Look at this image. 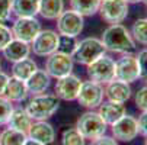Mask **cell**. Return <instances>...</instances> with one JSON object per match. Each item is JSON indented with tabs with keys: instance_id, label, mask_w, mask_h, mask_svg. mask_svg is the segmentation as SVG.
Instances as JSON below:
<instances>
[{
	"instance_id": "cell-32",
	"label": "cell",
	"mask_w": 147,
	"mask_h": 145,
	"mask_svg": "<svg viewBox=\"0 0 147 145\" xmlns=\"http://www.w3.org/2000/svg\"><path fill=\"white\" fill-rule=\"evenodd\" d=\"M134 103L137 109H140L141 112H147V86H143L141 89H138L134 97Z\"/></svg>"
},
{
	"instance_id": "cell-36",
	"label": "cell",
	"mask_w": 147,
	"mask_h": 145,
	"mask_svg": "<svg viewBox=\"0 0 147 145\" xmlns=\"http://www.w3.org/2000/svg\"><path fill=\"white\" fill-rule=\"evenodd\" d=\"M90 145H118V142H117V139H115L114 136H107V135H103V136H100V138L92 141Z\"/></svg>"
},
{
	"instance_id": "cell-13",
	"label": "cell",
	"mask_w": 147,
	"mask_h": 145,
	"mask_svg": "<svg viewBox=\"0 0 147 145\" xmlns=\"http://www.w3.org/2000/svg\"><path fill=\"white\" fill-rule=\"evenodd\" d=\"M83 80L73 73L69 76H64L61 78H57L55 86H54V94L64 102H73L77 99L80 86H82Z\"/></svg>"
},
{
	"instance_id": "cell-6",
	"label": "cell",
	"mask_w": 147,
	"mask_h": 145,
	"mask_svg": "<svg viewBox=\"0 0 147 145\" xmlns=\"http://www.w3.org/2000/svg\"><path fill=\"white\" fill-rule=\"evenodd\" d=\"M103 86L98 84L95 81H83L82 86H80V90H79V94H77V102L79 105L86 108L89 110H95L100 106V103L103 102Z\"/></svg>"
},
{
	"instance_id": "cell-37",
	"label": "cell",
	"mask_w": 147,
	"mask_h": 145,
	"mask_svg": "<svg viewBox=\"0 0 147 145\" xmlns=\"http://www.w3.org/2000/svg\"><path fill=\"white\" fill-rule=\"evenodd\" d=\"M7 80H9V76L3 71H0V96L5 94V90H6V86H7Z\"/></svg>"
},
{
	"instance_id": "cell-19",
	"label": "cell",
	"mask_w": 147,
	"mask_h": 145,
	"mask_svg": "<svg viewBox=\"0 0 147 145\" xmlns=\"http://www.w3.org/2000/svg\"><path fill=\"white\" fill-rule=\"evenodd\" d=\"M2 52H3V57L9 61V63L13 64V63H16V61H20V59L29 57L31 44H26V42H24V41H19V39L13 38Z\"/></svg>"
},
{
	"instance_id": "cell-18",
	"label": "cell",
	"mask_w": 147,
	"mask_h": 145,
	"mask_svg": "<svg viewBox=\"0 0 147 145\" xmlns=\"http://www.w3.org/2000/svg\"><path fill=\"white\" fill-rule=\"evenodd\" d=\"M26 89H28V93L31 96H35V94H41V93H45L50 86H51V77L48 76V73L45 70H36L26 81Z\"/></svg>"
},
{
	"instance_id": "cell-35",
	"label": "cell",
	"mask_w": 147,
	"mask_h": 145,
	"mask_svg": "<svg viewBox=\"0 0 147 145\" xmlns=\"http://www.w3.org/2000/svg\"><path fill=\"white\" fill-rule=\"evenodd\" d=\"M137 125H138V134L147 138V112H141V115L137 119Z\"/></svg>"
},
{
	"instance_id": "cell-20",
	"label": "cell",
	"mask_w": 147,
	"mask_h": 145,
	"mask_svg": "<svg viewBox=\"0 0 147 145\" xmlns=\"http://www.w3.org/2000/svg\"><path fill=\"white\" fill-rule=\"evenodd\" d=\"M3 96L6 99H9L12 103H20L28 99L29 93H28V89H26V84L24 80H19V78H15L10 76L7 80V86H6Z\"/></svg>"
},
{
	"instance_id": "cell-2",
	"label": "cell",
	"mask_w": 147,
	"mask_h": 145,
	"mask_svg": "<svg viewBox=\"0 0 147 145\" xmlns=\"http://www.w3.org/2000/svg\"><path fill=\"white\" fill-rule=\"evenodd\" d=\"M60 108V99L53 93H41L32 96V99L25 106L29 118L35 120H47L50 119Z\"/></svg>"
},
{
	"instance_id": "cell-33",
	"label": "cell",
	"mask_w": 147,
	"mask_h": 145,
	"mask_svg": "<svg viewBox=\"0 0 147 145\" xmlns=\"http://www.w3.org/2000/svg\"><path fill=\"white\" fill-rule=\"evenodd\" d=\"M13 39V35H12V29L6 25V23H0V52H2L6 45Z\"/></svg>"
},
{
	"instance_id": "cell-17",
	"label": "cell",
	"mask_w": 147,
	"mask_h": 145,
	"mask_svg": "<svg viewBox=\"0 0 147 145\" xmlns=\"http://www.w3.org/2000/svg\"><path fill=\"white\" fill-rule=\"evenodd\" d=\"M98 113L100 115V118L103 119V122L107 125H112L117 120H119L127 110H125V106L124 103H117V102H111V100H107V102H102L100 106L98 108Z\"/></svg>"
},
{
	"instance_id": "cell-26",
	"label": "cell",
	"mask_w": 147,
	"mask_h": 145,
	"mask_svg": "<svg viewBox=\"0 0 147 145\" xmlns=\"http://www.w3.org/2000/svg\"><path fill=\"white\" fill-rule=\"evenodd\" d=\"M28 135L24 132L15 131L12 128H6L0 132V145H24Z\"/></svg>"
},
{
	"instance_id": "cell-23",
	"label": "cell",
	"mask_w": 147,
	"mask_h": 145,
	"mask_svg": "<svg viewBox=\"0 0 147 145\" xmlns=\"http://www.w3.org/2000/svg\"><path fill=\"white\" fill-rule=\"evenodd\" d=\"M64 10V0H39L38 15L47 20H55Z\"/></svg>"
},
{
	"instance_id": "cell-9",
	"label": "cell",
	"mask_w": 147,
	"mask_h": 145,
	"mask_svg": "<svg viewBox=\"0 0 147 145\" xmlns=\"http://www.w3.org/2000/svg\"><path fill=\"white\" fill-rule=\"evenodd\" d=\"M58 33L53 29H41V32L31 42V52L36 57L47 58L58 48Z\"/></svg>"
},
{
	"instance_id": "cell-12",
	"label": "cell",
	"mask_w": 147,
	"mask_h": 145,
	"mask_svg": "<svg viewBox=\"0 0 147 145\" xmlns=\"http://www.w3.org/2000/svg\"><path fill=\"white\" fill-rule=\"evenodd\" d=\"M115 80L128 84L138 80V63L136 55L122 54V57L115 61Z\"/></svg>"
},
{
	"instance_id": "cell-41",
	"label": "cell",
	"mask_w": 147,
	"mask_h": 145,
	"mask_svg": "<svg viewBox=\"0 0 147 145\" xmlns=\"http://www.w3.org/2000/svg\"><path fill=\"white\" fill-rule=\"evenodd\" d=\"M0 71H2V61H0Z\"/></svg>"
},
{
	"instance_id": "cell-40",
	"label": "cell",
	"mask_w": 147,
	"mask_h": 145,
	"mask_svg": "<svg viewBox=\"0 0 147 145\" xmlns=\"http://www.w3.org/2000/svg\"><path fill=\"white\" fill-rule=\"evenodd\" d=\"M141 2H143V3H144V5L147 6V0H141Z\"/></svg>"
},
{
	"instance_id": "cell-43",
	"label": "cell",
	"mask_w": 147,
	"mask_h": 145,
	"mask_svg": "<svg viewBox=\"0 0 147 145\" xmlns=\"http://www.w3.org/2000/svg\"><path fill=\"white\" fill-rule=\"evenodd\" d=\"M100 2H105V0H100Z\"/></svg>"
},
{
	"instance_id": "cell-38",
	"label": "cell",
	"mask_w": 147,
	"mask_h": 145,
	"mask_svg": "<svg viewBox=\"0 0 147 145\" xmlns=\"http://www.w3.org/2000/svg\"><path fill=\"white\" fill-rule=\"evenodd\" d=\"M24 145H44V144H41V142H38V141H35L32 138H26V141L24 142Z\"/></svg>"
},
{
	"instance_id": "cell-29",
	"label": "cell",
	"mask_w": 147,
	"mask_h": 145,
	"mask_svg": "<svg viewBox=\"0 0 147 145\" xmlns=\"http://www.w3.org/2000/svg\"><path fill=\"white\" fill-rule=\"evenodd\" d=\"M77 36H66V35H60L58 36V48L57 51L63 52V54H67V55H73L76 48H77Z\"/></svg>"
},
{
	"instance_id": "cell-22",
	"label": "cell",
	"mask_w": 147,
	"mask_h": 145,
	"mask_svg": "<svg viewBox=\"0 0 147 145\" xmlns=\"http://www.w3.org/2000/svg\"><path fill=\"white\" fill-rule=\"evenodd\" d=\"M39 0H12V15L16 17H36Z\"/></svg>"
},
{
	"instance_id": "cell-3",
	"label": "cell",
	"mask_w": 147,
	"mask_h": 145,
	"mask_svg": "<svg viewBox=\"0 0 147 145\" xmlns=\"http://www.w3.org/2000/svg\"><path fill=\"white\" fill-rule=\"evenodd\" d=\"M76 129L83 135L85 139L95 141L107 134L108 125L103 122V119L96 110H88L77 119Z\"/></svg>"
},
{
	"instance_id": "cell-16",
	"label": "cell",
	"mask_w": 147,
	"mask_h": 145,
	"mask_svg": "<svg viewBox=\"0 0 147 145\" xmlns=\"http://www.w3.org/2000/svg\"><path fill=\"white\" fill-rule=\"evenodd\" d=\"M28 138H32L44 145H50L55 141V131L47 120H35L28 131Z\"/></svg>"
},
{
	"instance_id": "cell-34",
	"label": "cell",
	"mask_w": 147,
	"mask_h": 145,
	"mask_svg": "<svg viewBox=\"0 0 147 145\" xmlns=\"http://www.w3.org/2000/svg\"><path fill=\"white\" fill-rule=\"evenodd\" d=\"M12 17V0H0V23H6Z\"/></svg>"
},
{
	"instance_id": "cell-25",
	"label": "cell",
	"mask_w": 147,
	"mask_h": 145,
	"mask_svg": "<svg viewBox=\"0 0 147 145\" xmlns=\"http://www.w3.org/2000/svg\"><path fill=\"white\" fill-rule=\"evenodd\" d=\"M100 6V0H70V9L77 12L79 15L85 16H93L98 13Z\"/></svg>"
},
{
	"instance_id": "cell-1",
	"label": "cell",
	"mask_w": 147,
	"mask_h": 145,
	"mask_svg": "<svg viewBox=\"0 0 147 145\" xmlns=\"http://www.w3.org/2000/svg\"><path fill=\"white\" fill-rule=\"evenodd\" d=\"M102 44L105 49L115 54H131L136 49V41L130 31L122 23L109 25L102 33Z\"/></svg>"
},
{
	"instance_id": "cell-5",
	"label": "cell",
	"mask_w": 147,
	"mask_h": 145,
	"mask_svg": "<svg viewBox=\"0 0 147 145\" xmlns=\"http://www.w3.org/2000/svg\"><path fill=\"white\" fill-rule=\"evenodd\" d=\"M107 54L102 41L98 38H85L79 41L77 48L74 51V54L71 55L73 61L82 65H89L90 63H93L95 59H98L99 57Z\"/></svg>"
},
{
	"instance_id": "cell-7",
	"label": "cell",
	"mask_w": 147,
	"mask_h": 145,
	"mask_svg": "<svg viewBox=\"0 0 147 145\" xmlns=\"http://www.w3.org/2000/svg\"><path fill=\"white\" fill-rule=\"evenodd\" d=\"M57 20V33L66 36H79L85 26V17L71 9H64Z\"/></svg>"
},
{
	"instance_id": "cell-8",
	"label": "cell",
	"mask_w": 147,
	"mask_h": 145,
	"mask_svg": "<svg viewBox=\"0 0 147 145\" xmlns=\"http://www.w3.org/2000/svg\"><path fill=\"white\" fill-rule=\"evenodd\" d=\"M74 68V61L70 55L63 54L60 51L53 52L51 55L47 57L45 59V71L51 78H61L64 76H69L73 73Z\"/></svg>"
},
{
	"instance_id": "cell-27",
	"label": "cell",
	"mask_w": 147,
	"mask_h": 145,
	"mask_svg": "<svg viewBox=\"0 0 147 145\" xmlns=\"http://www.w3.org/2000/svg\"><path fill=\"white\" fill-rule=\"evenodd\" d=\"M133 39L141 45H147V17L137 19L130 31Z\"/></svg>"
},
{
	"instance_id": "cell-42",
	"label": "cell",
	"mask_w": 147,
	"mask_h": 145,
	"mask_svg": "<svg viewBox=\"0 0 147 145\" xmlns=\"http://www.w3.org/2000/svg\"><path fill=\"white\" fill-rule=\"evenodd\" d=\"M144 145H147V138H146V141H144Z\"/></svg>"
},
{
	"instance_id": "cell-30",
	"label": "cell",
	"mask_w": 147,
	"mask_h": 145,
	"mask_svg": "<svg viewBox=\"0 0 147 145\" xmlns=\"http://www.w3.org/2000/svg\"><path fill=\"white\" fill-rule=\"evenodd\" d=\"M12 110H13V103L5 96H0V126L7 123Z\"/></svg>"
},
{
	"instance_id": "cell-24",
	"label": "cell",
	"mask_w": 147,
	"mask_h": 145,
	"mask_svg": "<svg viewBox=\"0 0 147 145\" xmlns=\"http://www.w3.org/2000/svg\"><path fill=\"white\" fill-rule=\"evenodd\" d=\"M36 70H38L36 63H35L32 58L28 57V58H24V59H20V61L13 63V65H12V77L26 81Z\"/></svg>"
},
{
	"instance_id": "cell-21",
	"label": "cell",
	"mask_w": 147,
	"mask_h": 145,
	"mask_svg": "<svg viewBox=\"0 0 147 145\" xmlns=\"http://www.w3.org/2000/svg\"><path fill=\"white\" fill-rule=\"evenodd\" d=\"M32 119L29 118V115L26 113L25 108H13L12 110V115L7 120V128H12L15 131H19V132H24V134H28L31 125H32Z\"/></svg>"
},
{
	"instance_id": "cell-11",
	"label": "cell",
	"mask_w": 147,
	"mask_h": 145,
	"mask_svg": "<svg viewBox=\"0 0 147 145\" xmlns=\"http://www.w3.org/2000/svg\"><path fill=\"white\" fill-rule=\"evenodd\" d=\"M10 29L15 39L31 44L35 39V36L41 32L42 26H41V22L36 17H16Z\"/></svg>"
},
{
	"instance_id": "cell-14",
	"label": "cell",
	"mask_w": 147,
	"mask_h": 145,
	"mask_svg": "<svg viewBox=\"0 0 147 145\" xmlns=\"http://www.w3.org/2000/svg\"><path fill=\"white\" fill-rule=\"evenodd\" d=\"M111 132H112V136L121 142H130L136 139L140 135L137 119L134 116H130L125 113L119 120H117L115 123L111 125Z\"/></svg>"
},
{
	"instance_id": "cell-4",
	"label": "cell",
	"mask_w": 147,
	"mask_h": 145,
	"mask_svg": "<svg viewBox=\"0 0 147 145\" xmlns=\"http://www.w3.org/2000/svg\"><path fill=\"white\" fill-rule=\"evenodd\" d=\"M86 67L89 80L98 83L100 86H105L109 81L115 80V59L107 54L99 57Z\"/></svg>"
},
{
	"instance_id": "cell-15",
	"label": "cell",
	"mask_w": 147,
	"mask_h": 145,
	"mask_svg": "<svg viewBox=\"0 0 147 145\" xmlns=\"http://www.w3.org/2000/svg\"><path fill=\"white\" fill-rule=\"evenodd\" d=\"M131 86L128 83H124L119 80H112L103 87V94L108 100L117 102V103H125L131 97Z\"/></svg>"
},
{
	"instance_id": "cell-10",
	"label": "cell",
	"mask_w": 147,
	"mask_h": 145,
	"mask_svg": "<svg viewBox=\"0 0 147 145\" xmlns=\"http://www.w3.org/2000/svg\"><path fill=\"white\" fill-rule=\"evenodd\" d=\"M100 17L109 25L122 23L128 16V3L125 0H105L100 2Z\"/></svg>"
},
{
	"instance_id": "cell-39",
	"label": "cell",
	"mask_w": 147,
	"mask_h": 145,
	"mask_svg": "<svg viewBox=\"0 0 147 145\" xmlns=\"http://www.w3.org/2000/svg\"><path fill=\"white\" fill-rule=\"evenodd\" d=\"M125 2L130 5V3H138V2H141V0H125Z\"/></svg>"
},
{
	"instance_id": "cell-28",
	"label": "cell",
	"mask_w": 147,
	"mask_h": 145,
	"mask_svg": "<svg viewBox=\"0 0 147 145\" xmlns=\"http://www.w3.org/2000/svg\"><path fill=\"white\" fill-rule=\"evenodd\" d=\"M61 145H86V139L74 126L61 134Z\"/></svg>"
},
{
	"instance_id": "cell-31",
	"label": "cell",
	"mask_w": 147,
	"mask_h": 145,
	"mask_svg": "<svg viewBox=\"0 0 147 145\" xmlns=\"http://www.w3.org/2000/svg\"><path fill=\"white\" fill-rule=\"evenodd\" d=\"M136 58L138 63V78L147 83V48L138 51Z\"/></svg>"
}]
</instances>
